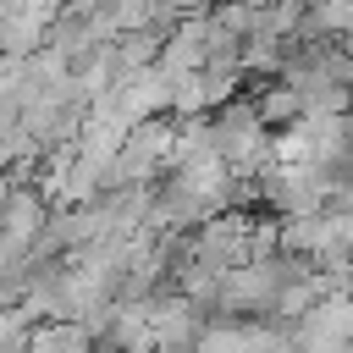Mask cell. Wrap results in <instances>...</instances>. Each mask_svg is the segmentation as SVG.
I'll use <instances>...</instances> for the list:
<instances>
[{
    "mask_svg": "<svg viewBox=\"0 0 353 353\" xmlns=\"http://www.w3.org/2000/svg\"><path fill=\"white\" fill-rule=\"evenodd\" d=\"M215 154H221L226 165H254V160L270 154L265 121H259L254 105H226V110H221V121H215Z\"/></svg>",
    "mask_w": 353,
    "mask_h": 353,
    "instance_id": "1",
    "label": "cell"
}]
</instances>
